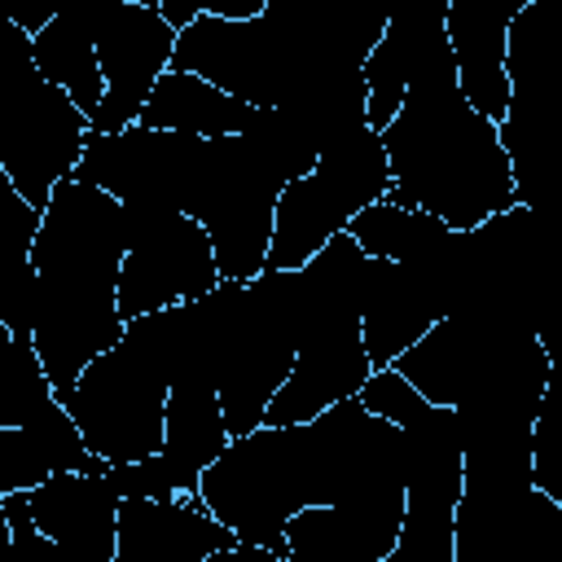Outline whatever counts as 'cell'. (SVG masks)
I'll return each instance as SVG.
<instances>
[{
    "label": "cell",
    "mask_w": 562,
    "mask_h": 562,
    "mask_svg": "<svg viewBox=\"0 0 562 562\" xmlns=\"http://www.w3.org/2000/svg\"><path fill=\"white\" fill-rule=\"evenodd\" d=\"M378 140L391 171L382 202L400 211H422L452 233H470L518 206L496 123L465 105L443 35L417 61L404 101Z\"/></svg>",
    "instance_id": "1"
},
{
    "label": "cell",
    "mask_w": 562,
    "mask_h": 562,
    "mask_svg": "<svg viewBox=\"0 0 562 562\" xmlns=\"http://www.w3.org/2000/svg\"><path fill=\"white\" fill-rule=\"evenodd\" d=\"M127 255V215L123 206L83 180H61L40 211L31 241L35 268V321L31 347L40 369L57 391H70L75 378L123 338L119 321V268Z\"/></svg>",
    "instance_id": "2"
},
{
    "label": "cell",
    "mask_w": 562,
    "mask_h": 562,
    "mask_svg": "<svg viewBox=\"0 0 562 562\" xmlns=\"http://www.w3.org/2000/svg\"><path fill=\"white\" fill-rule=\"evenodd\" d=\"M171 334L176 316L154 312L123 325V338L101 351L70 391L53 400L70 413L83 448L114 465H136L162 448V417L171 391Z\"/></svg>",
    "instance_id": "3"
},
{
    "label": "cell",
    "mask_w": 562,
    "mask_h": 562,
    "mask_svg": "<svg viewBox=\"0 0 562 562\" xmlns=\"http://www.w3.org/2000/svg\"><path fill=\"white\" fill-rule=\"evenodd\" d=\"M386 189H391V171H386L378 132L360 127V132L325 145L321 158L312 162V171L281 184L263 268L299 272L329 237L347 233V224L364 206L382 202Z\"/></svg>",
    "instance_id": "4"
},
{
    "label": "cell",
    "mask_w": 562,
    "mask_h": 562,
    "mask_svg": "<svg viewBox=\"0 0 562 562\" xmlns=\"http://www.w3.org/2000/svg\"><path fill=\"white\" fill-rule=\"evenodd\" d=\"M281 184V167L246 136H215L211 167L189 206V220L206 233L220 281L246 285L263 272Z\"/></svg>",
    "instance_id": "5"
},
{
    "label": "cell",
    "mask_w": 562,
    "mask_h": 562,
    "mask_svg": "<svg viewBox=\"0 0 562 562\" xmlns=\"http://www.w3.org/2000/svg\"><path fill=\"white\" fill-rule=\"evenodd\" d=\"M211 149H215V140L180 136V132H149L136 123L114 136L88 132L75 180L97 184L127 211L189 215V206L206 180Z\"/></svg>",
    "instance_id": "6"
},
{
    "label": "cell",
    "mask_w": 562,
    "mask_h": 562,
    "mask_svg": "<svg viewBox=\"0 0 562 562\" xmlns=\"http://www.w3.org/2000/svg\"><path fill=\"white\" fill-rule=\"evenodd\" d=\"M88 132V119L35 66L0 88V171L26 206L44 211L53 189L75 176Z\"/></svg>",
    "instance_id": "7"
},
{
    "label": "cell",
    "mask_w": 562,
    "mask_h": 562,
    "mask_svg": "<svg viewBox=\"0 0 562 562\" xmlns=\"http://www.w3.org/2000/svg\"><path fill=\"white\" fill-rule=\"evenodd\" d=\"M127 255L119 268V321H140L193 303L220 285L206 233L180 211H127Z\"/></svg>",
    "instance_id": "8"
},
{
    "label": "cell",
    "mask_w": 562,
    "mask_h": 562,
    "mask_svg": "<svg viewBox=\"0 0 562 562\" xmlns=\"http://www.w3.org/2000/svg\"><path fill=\"white\" fill-rule=\"evenodd\" d=\"M452 562H562V505L531 483L461 474Z\"/></svg>",
    "instance_id": "9"
},
{
    "label": "cell",
    "mask_w": 562,
    "mask_h": 562,
    "mask_svg": "<svg viewBox=\"0 0 562 562\" xmlns=\"http://www.w3.org/2000/svg\"><path fill=\"white\" fill-rule=\"evenodd\" d=\"M97 66H101V105L88 119L92 132L114 136L136 123L154 83L171 66L176 31L158 18L154 0H105L97 18Z\"/></svg>",
    "instance_id": "10"
},
{
    "label": "cell",
    "mask_w": 562,
    "mask_h": 562,
    "mask_svg": "<svg viewBox=\"0 0 562 562\" xmlns=\"http://www.w3.org/2000/svg\"><path fill=\"white\" fill-rule=\"evenodd\" d=\"M369 373L373 364L360 347V316L356 312L316 316L299 338L290 378L277 386L263 426H303L316 413L360 395Z\"/></svg>",
    "instance_id": "11"
},
{
    "label": "cell",
    "mask_w": 562,
    "mask_h": 562,
    "mask_svg": "<svg viewBox=\"0 0 562 562\" xmlns=\"http://www.w3.org/2000/svg\"><path fill=\"white\" fill-rule=\"evenodd\" d=\"M522 4L527 0H448L443 9V44L457 70V88L465 105L487 123H501L509 105L505 40Z\"/></svg>",
    "instance_id": "12"
},
{
    "label": "cell",
    "mask_w": 562,
    "mask_h": 562,
    "mask_svg": "<svg viewBox=\"0 0 562 562\" xmlns=\"http://www.w3.org/2000/svg\"><path fill=\"white\" fill-rule=\"evenodd\" d=\"M26 514L44 540H53L75 562H114L119 492L105 474H48L40 487L22 492Z\"/></svg>",
    "instance_id": "13"
},
{
    "label": "cell",
    "mask_w": 562,
    "mask_h": 562,
    "mask_svg": "<svg viewBox=\"0 0 562 562\" xmlns=\"http://www.w3.org/2000/svg\"><path fill=\"white\" fill-rule=\"evenodd\" d=\"M404 522L400 496L312 505L285 522V562H382Z\"/></svg>",
    "instance_id": "14"
},
{
    "label": "cell",
    "mask_w": 562,
    "mask_h": 562,
    "mask_svg": "<svg viewBox=\"0 0 562 562\" xmlns=\"http://www.w3.org/2000/svg\"><path fill=\"white\" fill-rule=\"evenodd\" d=\"M237 544L198 496L176 501H119V531H114V562H202L215 549Z\"/></svg>",
    "instance_id": "15"
},
{
    "label": "cell",
    "mask_w": 562,
    "mask_h": 562,
    "mask_svg": "<svg viewBox=\"0 0 562 562\" xmlns=\"http://www.w3.org/2000/svg\"><path fill=\"white\" fill-rule=\"evenodd\" d=\"M228 448V430H224V413L215 400V386L206 373L189 369L171 378L167 391V417H162V448H158V465L167 470L176 496H193L202 470Z\"/></svg>",
    "instance_id": "16"
},
{
    "label": "cell",
    "mask_w": 562,
    "mask_h": 562,
    "mask_svg": "<svg viewBox=\"0 0 562 562\" xmlns=\"http://www.w3.org/2000/svg\"><path fill=\"white\" fill-rule=\"evenodd\" d=\"M443 9H448V0H422V4H408L400 13H386V26H382V35L369 48L364 70H360L364 75V127L369 132H382L395 119L417 61L443 35Z\"/></svg>",
    "instance_id": "17"
},
{
    "label": "cell",
    "mask_w": 562,
    "mask_h": 562,
    "mask_svg": "<svg viewBox=\"0 0 562 562\" xmlns=\"http://www.w3.org/2000/svg\"><path fill=\"white\" fill-rule=\"evenodd\" d=\"M105 0H75V4H57V18L31 40V61L40 70L44 83H53L57 92L70 97V105L92 119L101 105V66H97V18H101Z\"/></svg>",
    "instance_id": "18"
},
{
    "label": "cell",
    "mask_w": 562,
    "mask_h": 562,
    "mask_svg": "<svg viewBox=\"0 0 562 562\" xmlns=\"http://www.w3.org/2000/svg\"><path fill=\"white\" fill-rule=\"evenodd\" d=\"M255 114H259V110H250L246 101H237V97L211 88L206 79L184 75V70H167V75L154 83L149 101L140 105L136 127L215 140V136H241V132L255 123Z\"/></svg>",
    "instance_id": "19"
},
{
    "label": "cell",
    "mask_w": 562,
    "mask_h": 562,
    "mask_svg": "<svg viewBox=\"0 0 562 562\" xmlns=\"http://www.w3.org/2000/svg\"><path fill=\"white\" fill-rule=\"evenodd\" d=\"M40 228V211L22 202V193L0 171V325L18 338H31L35 321V268L31 241Z\"/></svg>",
    "instance_id": "20"
},
{
    "label": "cell",
    "mask_w": 562,
    "mask_h": 562,
    "mask_svg": "<svg viewBox=\"0 0 562 562\" xmlns=\"http://www.w3.org/2000/svg\"><path fill=\"white\" fill-rule=\"evenodd\" d=\"M448 233L452 228H443L439 220L422 211H400L391 202H373L347 224V237L356 241V250L378 263H417L435 246H443Z\"/></svg>",
    "instance_id": "21"
},
{
    "label": "cell",
    "mask_w": 562,
    "mask_h": 562,
    "mask_svg": "<svg viewBox=\"0 0 562 562\" xmlns=\"http://www.w3.org/2000/svg\"><path fill=\"white\" fill-rule=\"evenodd\" d=\"M48 400H53V386L40 369L31 338H18L0 325V430L26 426Z\"/></svg>",
    "instance_id": "22"
},
{
    "label": "cell",
    "mask_w": 562,
    "mask_h": 562,
    "mask_svg": "<svg viewBox=\"0 0 562 562\" xmlns=\"http://www.w3.org/2000/svg\"><path fill=\"white\" fill-rule=\"evenodd\" d=\"M452 509L404 496V522L382 562H452Z\"/></svg>",
    "instance_id": "23"
},
{
    "label": "cell",
    "mask_w": 562,
    "mask_h": 562,
    "mask_svg": "<svg viewBox=\"0 0 562 562\" xmlns=\"http://www.w3.org/2000/svg\"><path fill=\"white\" fill-rule=\"evenodd\" d=\"M53 474L48 448L40 439V430L26 426H4L0 430V501L9 492H31Z\"/></svg>",
    "instance_id": "24"
},
{
    "label": "cell",
    "mask_w": 562,
    "mask_h": 562,
    "mask_svg": "<svg viewBox=\"0 0 562 562\" xmlns=\"http://www.w3.org/2000/svg\"><path fill=\"white\" fill-rule=\"evenodd\" d=\"M154 9H158V18L180 35L184 26H193V18H198V4L193 0H154Z\"/></svg>",
    "instance_id": "25"
},
{
    "label": "cell",
    "mask_w": 562,
    "mask_h": 562,
    "mask_svg": "<svg viewBox=\"0 0 562 562\" xmlns=\"http://www.w3.org/2000/svg\"><path fill=\"white\" fill-rule=\"evenodd\" d=\"M202 562H285V558H277V553H268L259 544H228V549L206 553Z\"/></svg>",
    "instance_id": "26"
}]
</instances>
